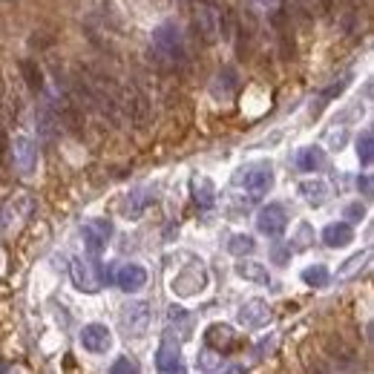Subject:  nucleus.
I'll return each mask as SVG.
<instances>
[{"label":"nucleus","instance_id":"obj_20","mask_svg":"<svg viewBox=\"0 0 374 374\" xmlns=\"http://www.w3.org/2000/svg\"><path fill=\"white\" fill-rule=\"evenodd\" d=\"M357 187H363V193L371 196V179H368V176H360V179H357Z\"/></svg>","mask_w":374,"mask_h":374},{"label":"nucleus","instance_id":"obj_14","mask_svg":"<svg viewBox=\"0 0 374 374\" xmlns=\"http://www.w3.org/2000/svg\"><path fill=\"white\" fill-rule=\"evenodd\" d=\"M302 279H305L308 285H317V288H320V285L328 283V271H325L323 265H314V268H308V271L302 273Z\"/></svg>","mask_w":374,"mask_h":374},{"label":"nucleus","instance_id":"obj_7","mask_svg":"<svg viewBox=\"0 0 374 374\" xmlns=\"http://www.w3.org/2000/svg\"><path fill=\"white\" fill-rule=\"evenodd\" d=\"M323 239H325L328 247H342V245H349L354 239V231H352L349 222H337V225H328L323 231Z\"/></svg>","mask_w":374,"mask_h":374},{"label":"nucleus","instance_id":"obj_2","mask_svg":"<svg viewBox=\"0 0 374 374\" xmlns=\"http://www.w3.org/2000/svg\"><path fill=\"white\" fill-rule=\"evenodd\" d=\"M153 44H155V49H159L162 55H167L170 60H181V38H179V29L173 26V23H165L159 32H155V38H153Z\"/></svg>","mask_w":374,"mask_h":374},{"label":"nucleus","instance_id":"obj_11","mask_svg":"<svg viewBox=\"0 0 374 374\" xmlns=\"http://www.w3.org/2000/svg\"><path fill=\"white\" fill-rule=\"evenodd\" d=\"M325 191H328V187H325L320 179L302 181V184H299V193H302L305 202H311V205H323V202H325Z\"/></svg>","mask_w":374,"mask_h":374},{"label":"nucleus","instance_id":"obj_21","mask_svg":"<svg viewBox=\"0 0 374 374\" xmlns=\"http://www.w3.org/2000/svg\"><path fill=\"white\" fill-rule=\"evenodd\" d=\"M349 219H354V222L363 219V207H360V205H352V207H349Z\"/></svg>","mask_w":374,"mask_h":374},{"label":"nucleus","instance_id":"obj_13","mask_svg":"<svg viewBox=\"0 0 374 374\" xmlns=\"http://www.w3.org/2000/svg\"><path fill=\"white\" fill-rule=\"evenodd\" d=\"M239 276H245V279H257V283H268V271L262 268V265H254V262H242L239 268Z\"/></svg>","mask_w":374,"mask_h":374},{"label":"nucleus","instance_id":"obj_16","mask_svg":"<svg viewBox=\"0 0 374 374\" xmlns=\"http://www.w3.org/2000/svg\"><path fill=\"white\" fill-rule=\"evenodd\" d=\"M357 155H360V162L368 167L371 165V130H366L360 138H357Z\"/></svg>","mask_w":374,"mask_h":374},{"label":"nucleus","instance_id":"obj_4","mask_svg":"<svg viewBox=\"0 0 374 374\" xmlns=\"http://www.w3.org/2000/svg\"><path fill=\"white\" fill-rule=\"evenodd\" d=\"M271 181H273L271 167H265V165L236 173V184H245V187H251V191H265V187H271Z\"/></svg>","mask_w":374,"mask_h":374},{"label":"nucleus","instance_id":"obj_24","mask_svg":"<svg viewBox=\"0 0 374 374\" xmlns=\"http://www.w3.org/2000/svg\"><path fill=\"white\" fill-rule=\"evenodd\" d=\"M259 4H276V0H259Z\"/></svg>","mask_w":374,"mask_h":374},{"label":"nucleus","instance_id":"obj_17","mask_svg":"<svg viewBox=\"0 0 374 374\" xmlns=\"http://www.w3.org/2000/svg\"><path fill=\"white\" fill-rule=\"evenodd\" d=\"M366 257H368V254H357V257H352V259H349L346 265H342V271H340V276H349V273H352V271H354L357 265H363V259H366Z\"/></svg>","mask_w":374,"mask_h":374},{"label":"nucleus","instance_id":"obj_1","mask_svg":"<svg viewBox=\"0 0 374 374\" xmlns=\"http://www.w3.org/2000/svg\"><path fill=\"white\" fill-rule=\"evenodd\" d=\"M124 112H127V118H130V124L136 130H147L150 127L153 107H150L147 92L138 84H130L127 89H124Z\"/></svg>","mask_w":374,"mask_h":374},{"label":"nucleus","instance_id":"obj_10","mask_svg":"<svg viewBox=\"0 0 374 374\" xmlns=\"http://www.w3.org/2000/svg\"><path fill=\"white\" fill-rule=\"evenodd\" d=\"M299 170H305V173H314V170H320L323 165H325V155H323V150H317V147H305L302 153H299Z\"/></svg>","mask_w":374,"mask_h":374},{"label":"nucleus","instance_id":"obj_6","mask_svg":"<svg viewBox=\"0 0 374 374\" xmlns=\"http://www.w3.org/2000/svg\"><path fill=\"white\" fill-rule=\"evenodd\" d=\"M81 342L89 352H104L110 346V331L104 325H86L84 334H81Z\"/></svg>","mask_w":374,"mask_h":374},{"label":"nucleus","instance_id":"obj_3","mask_svg":"<svg viewBox=\"0 0 374 374\" xmlns=\"http://www.w3.org/2000/svg\"><path fill=\"white\" fill-rule=\"evenodd\" d=\"M285 222H288V216L283 210V205H268L262 213H259V231L268 233V236H279L285 231Z\"/></svg>","mask_w":374,"mask_h":374},{"label":"nucleus","instance_id":"obj_23","mask_svg":"<svg viewBox=\"0 0 374 374\" xmlns=\"http://www.w3.org/2000/svg\"><path fill=\"white\" fill-rule=\"evenodd\" d=\"M0 96H4V72H0Z\"/></svg>","mask_w":374,"mask_h":374},{"label":"nucleus","instance_id":"obj_18","mask_svg":"<svg viewBox=\"0 0 374 374\" xmlns=\"http://www.w3.org/2000/svg\"><path fill=\"white\" fill-rule=\"evenodd\" d=\"M112 374H136V366H130L127 360H118V363L112 366Z\"/></svg>","mask_w":374,"mask_h":374},{"label":"nucleus","instance_id":"obj_15","mask_svg":"<svg viewBox=\"0 0 374 374\" xmlns=\"http://www.w3.org/2000/svg\"><path fill=\"white\" fill-rule=\"evenodd\" d=\"M254 247H257V242L251 239V236H233L231 239V254H254Z\"/></svg>","mask_w":374,"mask_h":374},{"label":"nucleus","instance_id":"obj_22","mask_svg":"<svg viewBox=\"0 0 374 374\" xmlns=\"http://www.w3.org/2000/svg\"><path fill=\"white\" fill-rule=\"evenodd\" d=\"M308 374H328L323 366H314V368H308Z\"/></svg>","mask_w":374,"mask_h":374},{"label":"nucleus","instance_id":"obj_12","mask_svg":"<svg viewBox=\"0 0 374 374\" xmlns=\"http://www.w3.org/2000/svg\"><path fill=\"white\" fill-rule=\"evenodd\" d=\"M325 346H328V354H331L334 360H340L342 366H349V363L354 360V352H352V349H349V346H346V342H342L340 337H337V340L331 337V340L325 342Z\"/></svg>","mask_w":374,"mask_h":374},{"label":"nucleus","instance_id":"obj_8","mask_svg":"<svg viewBox=\"0 0 374 374\" xmlns=\"http://www.w3.org/2000/svg\"><path fill=\"white\" fill-rule=\"evenodd\" d=\"M20 75H23L26 86L32 89V92H41L44 89V70L38 67V60H32V58L20 60Z\"/></svg>","mask_w":374,"mask_h":374},{"label":"nucleus","instance_id":"obj_9","mask_svg":"<svg viewBox=\"0 0 374 374\" xmlns=\"http://www.w3.org/2000/svg\"><path fill=\"white\" fill-rule=\"evenodd\" d=\"M144 279H147L144 268L127 265V268H121V273H118V285H121L124 291H138V288L144 285Z\"/></svg>","mask_w":374,"mask_h":374},{"label":"nucleus","instance_id":"obj_5","mask_svg":"<svg viewBox=\"0 0 374 374\" xmlns=\"http://www.w3.org/2000/svg\"><path fill=\"white\" fill-rule=\"evenodd\" d=\"M58 121L64 124V130H70L75 138H84V110L78 104H64V107H60Z\"/></svg>","mask_w":374,"mask_h":374},{"label":"nucleus","instance_id":"obj_19","mask_svg":"<svg viewBox=\"0 0 374 374\" xmlns=\"http://www.w3.org/2000/svg\"><path fill=\"white\" fill-rule=\"evenodd\" d=\"M6 153H9V138H6L4 127H0V165H6Z\"/></svg>","mask_w":374,"mask_h":374}]
</instances>
